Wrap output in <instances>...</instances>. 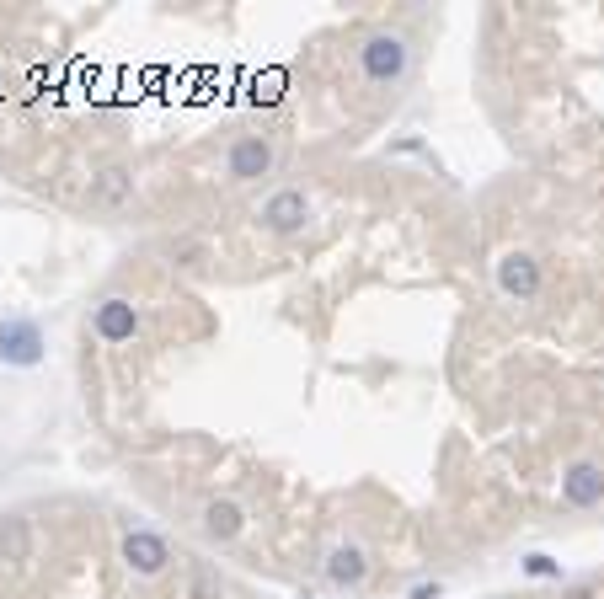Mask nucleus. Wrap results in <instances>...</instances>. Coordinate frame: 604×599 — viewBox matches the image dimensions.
I'll list each match as a JSON object with an SVG mask.
<instances>
[{"instance_id":"6","label":"nucleus","mask_w":604,"mask_h":599,"mask_svg":"<svg viewBox=\"0 0 604 599\" xmlns=\"http://www.w3.org/2000/svg\"><path fill=\"white\" fill-rule=\"evenodd\" d=\"M91 332L102 337V343H134V332H139V311H134V300H123V295H107L97 311H91Z\"/></svg>"},{"instance_id":"13","label":"nucleus","mask_w":604,"mask_h":599,"mask_svg":"<svg viewBox=\"0 0 604 599\" xmlns=\"http://www.w3.org/2000/svg\"><path fill=\"white\" fill-rule=\"evenodd\" d=\"M524 573L530 578H562V567H556L551 557H524Z\"/></svg>"},{"instance_id":"5","label":"nucleus","mask_w":604,"mask_h":599,"mask_svg":"<svg viewBox=\"0 0 604 599\" xmlns=\"http://www.w3.org/2000/svg\"><path fill=\"white\" fill-rule=\"evenodd\" d=\"M562 503L567 509H594V503H604V460H572L562 471Z\"/></svg>"},{"instance_id":"8","label":"nucleus","mask_w":604,"mask_h":599,"mask_svg":"<svg viewBox=\"0 0 604 599\" xmlns=\"http://www.w3.org/2000/svg\"><path fill=\"white\" fill-rule=\"evenodd\" d=\"M498 289L508 300H535L540 295V263L530 252H508L498 263Z\"/></svg>"},{"instance_id":"3","label":"nucleus","mask_w":604,"mask_h":599,"mask_svg":"<svg viewBox=\"0 0 604 599\" xmlns=\"http://www.w3.org/2000/svg\"><path fill=\"white\" fill-rule=\"evenodd\" d=\"M123 567H129L134 578H161L166 567H172V546H166V535L161 530H145V525H134V530H123Z\"/></svg>"},{"instance_id":"7","label":"nucleus","mask_w":604,"mask_h":599,"mask_svg":"<svg viewBox=\"0 0 604 599\" xmlns=\"http://www.w3.org/2000/svg\"><path fill=\"white\" fill-rule=\"evenodd\" d=\"M0 359L6 364H38L43 359V332L27 316L0 321Z\"/></svg>"},{"instance_id":"11","label":"nucleus","mask_w":604,"mask_h":599,"mask_svg":"<svg viewBox=\"0 0 604 599\" xmlns=\"http://www.w3.org/2000/svg\"><path fill=\"white\" fill-rule=\"evenodd\" d=\"M129 193H134V177H129V172H118V166L91 182V204H97V209H118V204H129Z\"/></svg>"},{"instance_id":"10","label":"nucleus","mask_w":604,"mask_h":599,"mask_svg":"<svg viewBox=\"0 0 604 599\" xmlns=\"http://www.w3.org/2000/svg\"><path fill=\"white\" fill-rule=\"evenodd\" d=\"M241 530H246V509L236 498H209L204 503V535L209 541H236Z\"/></svg>"},{"instance_id":"2","label":"nucleus","mask_w":604,"mask_h":599,"mask_svg":"<svg viewBox=\"0 0 604 599\" xmlns=\"http://www.w3.org/2000/svg\"><path fill=\"white\" fill-rule=\"evenodd\" d=\"M273 166H278V145L268 134H241V140L225 145V177L230 182H262V177H273Z\"/></svg>"},{"instance_id":"9","label":"nucleus","mask_w":604,"mask_h":599,"mask_svg":"<svg viewBox=\"0 0 604 599\" xmlns=\"http://www.w3.org/2000/svg\"><path fill=\"white\" fill-rule=\"evenodd\" d=\"M364 578H369V551L359 541H337L327 551V583H337V589H359Z\"/></svg>"},{"instance_id":"1","label":"nucleus","mask_w":604,"mask_h":599,"mask_svg":"<svg viewBox=\"0 0 604 599\" xmlns=\"http://www.w3.org/2000/svg\"><path fill=\"white\" fill-rule=\"evenodd\" d=\"M412 65V43L401 38V33H369L359 43V70H364V81H375V86H396L401 75H407Z\"/></svg>"},{"instance_id":"12","label":"nucleus","mask_w":604,"mask_h":599,"mask_svg":"<svg viewBox=\"0 0 604 599\" xmlns=\"http://www.w3.org/2000/svg\"><path fill=\"white\" fill-rule=\"evenodd\" d=\"M27 551H33V525L27 519H0V557L6 562H27Z\"/></svg>"},{"instance_id":"4","label":"nucleus","mask_w":604,"mask_h":599,"mask_svg":"<svg viewBox=\"0 0 604 599\" xmlns=\"http://www.w3.org/2000/svg\"><path fill=\"white\" fill-rule=\"evenodd\" d=\"M257 220L273 236H294V230H305V220H311V198H305V188H273L257 204Z\"/></svg>"}]
</instances>
